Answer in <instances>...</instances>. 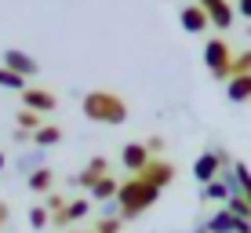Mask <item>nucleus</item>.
<instances>
[{
  "label": "nucleus",
  "mask_w": 251,
  "mask_h": 233,
  "mask_svg": "<svg viewBox=\"0 0 251 233\" xmlns=\"http://www.w3.org/2000/svg\"><path fill=\"white\" fill-rule=\"evenodd\" d=\"M164 189H157L153 182H146L142 175H127L120 179V189H117V208H120V219H138L142 211H150L153 204L160 201Z\"/></svg>",
  "instance_id": "obj_1"
},
{
  "label": "nucleus",
  "mask_w": 251,
  "mask_h": 233,
  "mask_svg": "<svg viewBox=\"0 0 251 233\" xmlns=\"http://www.w3.org/2000/svg\"><path fill=\"white\" fill-rule=\"evenodd\" d=\"M80 109L91 124H106V128H120L127 120V102L124 95L117 91H106V88H95L80 99Z\"/></svg>",
  "instance_id": "obj_2"
},
{
  "label": "nucleus",
  "mask_w": 251,
  "mask_h": 233,
  "mask_svg": "<svg viewBox=\"0 0 251 233\" xmlns=\"http://www.w3.org/2000/svg\"><path fill=\"white\" fill-rule=\"evenodd\" d=\"M229 62H233V48L222 37H211L204 44V66H207V73H211L215 80L226 84L229 80Z\"/></svg>",
  "instance_id": "obj_3"
},
{
  "label": "nucleus",
  "mask_w": 251,
  "mask_h": 233,
  "mask_svg": "<svg viewBox=\"0 0 251 233\" xmlns=\"http://www.w3.org/2000/svg\"><path fill=\"white\" fill-rule=\"evenodd\" d=\"M138 175H142L146 182H153L157 189H168V186H171V182L178 179V168H175L171 160H164V157H153V160L146 164L142 171H138Z\"/></svg>",
  "instance_id": "obj_4"
},
{
  "label": "nucleus",
  "mask_w": 251,
  "mask_h": 233,
  "mask_svg": "<svg viewBox=\"0 0 251 233\" xmlns=\"http://www.w3.org/2000/svg\"><path fill=\"white\" fill-rule=\"evenodd\" d=\"M0 66H7V70H15L19 77H37V73H40L37 58H33L29 51H22V48H7L4 55H0Z\"/></svg>",
  "instance_id": "obj_5"
},
{
  "label": "nucleus",
  "mask_w": 251,
  "mask_h": 233,
  "mask_svg": "<svg viewBox=\"0 0 251 233\" xmlns=\"http://www.w3.org/2000/svg\"><path fill=\"white\" fill-rule=\"evenodd\" d=\"M22 109H33V113H55L58 109V95L48 88H25L22 91Z\"/></svg>",
  "instance_id": "obj_6"
},
{
  "label": "nucleus",
  "mask_w": 251,
  "mask_h": 233,
  "mask_svg": "<svg viewBox=\"0 0 251 233\" xmlns=\"http://www.w3.org/2000/svg\"><path fill=\"white\" fill-rule=\"evenodd\" d=\"M84 215H91V197H80V201H69L58 215H51V226L55 230H69L73 222H80Z\"/></svg>",
  "instance_id": "obj_7"
},
{
  "label": "nucleus",
  "mask_w": 251,
  "mask_h": 233,
  "mask_svg": "<svg viewBox=\"0 0 251 233\" xmlns=\"http://www.w3.org/2000/svg\"><path fill=\"white\" fill-rule=\"evenodd\" d=\"M178 26H182L186 33H193V37H201L204 29H211V19H207V11L201 4H186L182 11H178Z\"/></svg>",
  "instance_id": "obj_8"
},
{
  "label": "nucleus",
  "mask_w": 251,
  "mask_h": 233,
  "mask_svg": "<svg viewBox=\"0 0 251 233\" xmlns=\"http://www.w3.org/2000/svg\"><path fill=\"white\" fill-rule=\"evenodd\" d=\"M219 171H222V164H219V150H207V153H201V157L193 160V179H197L201 186L215 182V179H219Z\"/></svg>",
  "instance_id": "obj_9"
},
{
  "label": "nucleus",
  "mask_w": 251,
  "mask_h": 233,
  "mask_svg": "<svg viewBox=\"0 0 251 233\" xmlns=\"http://www.w3.org/2000/svg\"><path fill=\"white\" fill-rule=\"evenodd\" d=\"M150 160H153V153H150V146H146V142H127L124 150H120V164H124L131 175H138Z\"/></svg>",
  "instance_id": "obj_10"
},
{
  "label": "nucleus",
  "mask_w": 251,
  "mask_h": 233,
  "mask_svg": "<svg viewBox=\"0 0 251 233\" xmlns=\"http://www.w3.org/2000/svg\"><path fill=\"white\" fill-rule=\"evenodd\" d=\"M106 175H109V160H106V157H91V160L80 168V175L73 179V186H80V189H91L95 182H99V179H106Z\"/></svg>",
  "instance_id": "obj_11"
},
{
  "label": "nucleus",
  "mask_w": 251,
  "mask_h": 233,
  "mask_svg": "<svg viewBox=\"0 0 251 233\" xmlns=\"http://www.w3.org/2000/svg\"><path fill=\"white\" fill-rule=\"evenodd\" d=\"M117 189H120V179L109 171L106 179H99V182L88 189V197H91V204H106V201H117Z\"/></svg>",
  "instance_id": "obj_12"
},
{
  "label": "nucleus",
  "mask_w": 251,
  "mask_h": 233,
  "mask_svg": "<svg viewBox=\"0 0 251 233\" xmlns=\"http://www.w3.org/2000/svg\"><path fill=\"white\" fill-rule=\"evenodd\" d=\"M240 222H251V219H237V215H229L226 208H219V211L211 215V219L204 222V226L211 230V233H237V230H240Z\"/></svg>",
  "instance_id": "obj_13"
},
{
  "label": "nucleus",
  "mask_w": 251,
  "mask_h": 233,
  "mask_svg": "<svg viewBox=\"0 0 251 233\" xmlns=\"http://www.w3.org/2000/svg\"><path fill=\"white\" fill-rule=\"evenodd\" d=\"M226 99L233 106H240V102H251V73L244 77H229L226 80Z\"/></svg>",
  "instance_id": "obj_14"
},
{
  "label": "nucleus",
  "mask_w": 251,
  "mask_h": 233,
  "mask_svg": "<svg viewBox=\"0 0 251 233\" xmlns=\"http://www.w3.org/2000/svg\"><path fill=\"white\" fill-rule=\"evenodd\" d=\"M15 168L22 171L25 179L33 175V171H40V168H48V150H37V146H33L29 153H19V160H15Z\"/></svg>",
  "instance_id": "obj_15"
},
{
  "label": "nucleus",
  "mask_w": 251,
  "mask_h": 233,
  "mask_svg": "<svg viewBox=\"0 0 251 233\" xmlns=\"http://www.w3.org/2000/svg\"><path fill=\"white\" fill-rule=\"evenodd\" d=\"M62 128L58 124H44V128H37V131H33V146H37V150H55L58 142H62Z\"/></svg>",
  "instance_id": "obj_16"
},
{
  "label": "nucleus",
  "mask_w": 251,
  "mask_h": 233,
  "mask_svg": "<svg viewBox=\"0 0 251 233\" xmlns=\"http://www.w3.org/2000/svg\"><path fill=\"white\" fill-rule=\"evenodd\" d=\"M207 19H211V26H215V29H229V26H233V19H237V7H233L229 0H222L219 7H211V11H207Z\"/></svg>",
  "instance_id": "obj_17"
},
{
  "label": "nucleus",
  "mask_w": 251,
  "mask_h": 233,
  "mask_svg": "<svg viewBox=\"0 0 251 233\" xmlns=\"http://www.w3.org/2000/svg\"><path fill=\"white\" fill-rule=\"evenodd\" d=\"M25 186H29L33 189V193H51V189H55V171H51V168H40V171H33V175L29 179H25Z\"/></svg>",
  "instance_id": "obj_18"
},
{
  "label": "nucleus",
  "mask_w": 251,
  "mask_h": 233,
  "mask_svg": "<svg viewBox=\"0 0 251 233\" xmlns=\"http://www.w3.org/2000/svg\"><path fill=\"white\" fill-rule=\"evenodd\" d=\"M15 124L22 128V131H37V128H44L48 120H44V113H33V109H19V113H15Z\"/></svg>",
  "instance_id": "obj_19"
},
{
  "label": "nucleus",
  "mask_w": 251,
  "mask_h": 233,
  "mask_svg": "<svg viewBox=\"0 0 251 233\" xmlns=\"http://www.w3.org/2000/svg\"><path fill=\"white\" fill-rule=\"evenodd\" d=\"M222 208H226L229 215H237V219H251V201H248L244 193H233L229 201L222 204Z\"/></svg>",
  "instance_id": "obj_20"
},
{
  "label": "nucleus",
  "mask_w": 251,
  "mask_h": 233,
  "mask_svg": "<svg viewBox=\"0 0 251 233\" xmlns=\"http://www.w3.org/2000/svg\"><path fill=\"white\" fill-rule=\"evenodd\" d=\"M0 88L4 91H25V77H19L15 70H7V66H0Z\"/></svg>",
  "instance_id": "obj_21"
},
{
  "label": "nucleus",
  "mask_w": 251,
  "mask_h": 233,
  "mask_svg": "<svg viewBox=\"0 0 251 233\" xmlns=\"http://www.w3.org/2000/svg\"><path fill=\"white\" fill-rule=\"evenodd\" d=\"M233 175H237V189L244 197H251V168L244 160H233Z\"/></svg>",
  "instance_id": "obj_22"
},
{
  "label": "nucleus",
  "mask_w": 251,
  "mask_h": 233,
  "mask_svg": "<svg viewBox=\"0 0 251 233\" xmlns=\"http://www.w3.org/2000/svg\"><path fill=\"white\" fill-rule=\"evenodd\" d=\"M25 219H29V230H44V226H51V211L44 208V204H33Z\"/></svg>",
  "instance_id": "obj_23"
},
{
  "label": "nucleus",
  "mask_w": 251,
  "mask_h": 233,
  "mask_svg": "<svg viewBox=\"0 0 251 233\" xmlns=\"http://www.w3.org/2000/svg\"><path fill=\"white\" fill-rule=\"evenodd\" d=\"M244 73H251V48L248 51H237L233 62H229V77H244Z\"/></svg>",
  "instance_id": "obj_24"
},
{
  "label": "nucleus",
  "mask_w": 251,
  "mask_h": 233,
  "mask_svg": "<svg viewBox=\"0 0 251 233\" xmlns=\"http://www.w3.org/2000/svg\"><path fill=\"white\" fill-rule=\"evenodd\" d=\"M124 230V219L120 215H102L99 222H95V233H120Z\"/></svg>",
  "instance_id": "obj_25"
},
{
  "label": "nucleus",
  "mask_w": 251,
  "mask_h": 233,
  "mask_svg": "<svg viewBox=\"0 0 251 233\" xmlns=\"http://www.w3.org/2000/svg\"><path fill=\"white\" fill-rule=\"evenodd\" d=\"M66 204H69L66 197H62V193H55V189H51V193H48V201H44V208H48L51 215H58V211L66 208Z\"/></svg>",
  "instance_id": "obj_26"
},
{
  "label": "nucleus",
  "mask_w": 251,
  "mask_h": 233,
  "mask_svg": "<svg viewBox=\"0 0 251 233\" xmlns=\"http://www.w3.org/2000/svg\"><path fill=\"white\" fill-rule=\"evenodd\" d=\"M146 146H150V153H164V139H160V135H150Z\"/></svg>",
  "instance_id": "obj_27"
},
{
  "label": "nucleus",
  "mask_w": 251,
  "mask_h": 233,
  "mask_svg": "<svg viewBox=\"0 0 251 233\" xmlns=\"http://www.w3.org/2000/svg\"><path fill=\"white\" fill-rule=\"evenodd\" d=\"M237 15H244V19L251 22V0H237Z\"/></svg>",
  "instance_id": "obj_28"
},
{
  "label": "nucleus",
  "mask_w": 251,
  "mask_h": 233,
  "mask_svg": "<svg viewBox=\"0 0 251 233\" xmlns=\"http://www.w3.org/2000/svg\"><path fill=\"white\" fill-rule=\"evenodd\" d=\"M197 4H201V7H204V11H211V7H219V4H222V0H197Z\"/></svg>",
  "instance_id": "obj_29"
},
{
  "label": "nucleus",
  "mask_w": 251,
  "mask_h": 233,
  "mask_svg": "<svg viewBox=\"0 0 251 233\" xmlns=\"http://www.w3.org/2000/svg\"><path fill=\"white\" fill-rule=\"evenodd\" d=\"M7 219H11V208H7V204L0 201V222H7Z\"/></svg>",
  "instance_id": "obj_30"
},
{
  "label": "nucleus",
  "mask_w": 251,
  "mask_h": 233,
  "mask_svg": "<svg viewBox=\"0 0 251 233\" xmlns=\"http://www.w3.org/2000/svg\"><path fill=\"white\" fill-rule=\"evenodd\" d=\"M7 168V157H4V153H0V171H4Z\"/></svg>",
  "instance_id": "obj_31"
},
{
  "label": "nucleus",
  "mask_w": 251,
  "mask_h": 233,
  "mask_svg": "<svg viewBox=\"0 0 251 233\" xmlns=\"http://www.w3.org/2000/svg\"><path fill=\"white\" fill-rule=\"evenodd\" d=\"M193 233H211V230H207V226H197V230H193Z\"/></svg>",
  "instance_id": "obj_32"
},
{
  "label": "nucleus",
  "mask_w": 251,
  "mask_h": 233,
  "mask_svg": "<svg viewBox=\"0 0 251 233\" xmlns=\"http://www.w3.org/2000/svg\"><path fill=\"white\" fill-rule=\"evenodd\" d=\"M66 233H76V230H66Z\"/></svg>",
  "instance_id": "obj_33"
},
{
  "label": "nucleus",
  "mask_w": 251,
  "mask_h": 233,
  "mask_svg": "<svg viewBox=\"0 0 251 233\" xmlns=\"http://www.w3.org/2000/svg\"><path fill=\"white\" fill-rule=\"evenodd\" d=\"M0 230H4V222H0Z\"/></svg>",
  "instance_id": "obj_34"
},
{
  "label": "nucleus",
  "mask_w": 251,
  "mask_h": 233,
  "mask_svg": "<svg viewBox=\"0 0 251 233\" xmlns=\"http://www.w3.org/2000/svg\"><path fill=\"white\" fill-rule=\"evenodd\" d=\"M91 233H95V230H91Z\"/></svg>",
  "instance_id": "obj_35"
}]
</instances>
